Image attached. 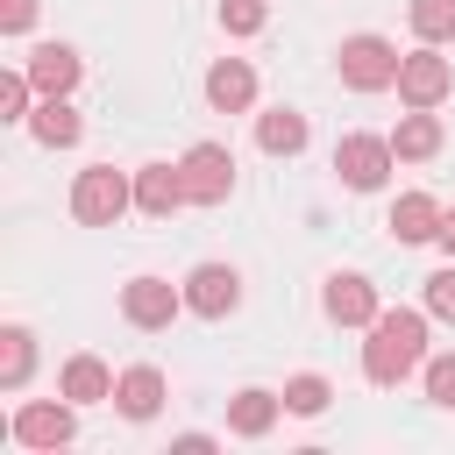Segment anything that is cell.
Masks as SVG:
<instances>
[{"instance_id":"obj_29","label":"cell","mask_w":455,"mask_h":455,"mask_svg":"<svg viewBox=\"0 0 455 455\" xmlns=\"http://www.w3.org/2000/svg\"><path fill=\"white\" fill-rule=\"evenodd\" d=\"M441 249H448V256H455V206H448V213H441Z\"/></svg>"},{"instance_id":"obj_12","label":"cell","mask_w":455,"mask_h":455,"mask_svg":"<svg viewBox=\"0 0 455 455\" xmlns=\"http://www.w3.org/2000/svg\"><path fill=\"white\" fill-rule=\"evenodd\" d=\"M21 71L36 78V92H78V78H85V57L71 50V43H36L28 57H21Z\"/></svg>"},{"instance_id":"obj_22","label":"cell","mask_w":455,"mask_h":455,"mask_svg":"<svg viewBox=\"0 0 455 455\" xmlns=\"http://www.w3.org/2000/svg\"><path fill=\"white\" fill-rule=\"evenodd\" d=\"M334 405V384L320 377V370H299V377H284V412L291 419H320Z\"/></svg>"},{"instance_id":"obj_11","label":"cell","mask_w":455,"mask_h":455,"mask_svg":"<svg viewBox=\"0 0 455 455\" xmlns=\"http://www.w3.org/2000/svg\"><path fill=\"white\" fill-rule=\"evenodd\" d=\"M206 107L213 114H249L256 107V64L249 57H213L206 64Z\"/></svg>"},{"instance_id":"obj_14","label":"cell","mask_w":455,"mask_h":455,"mask_svg":"<svg viewBox=\"0 0 455 455\" xmlns=\"http://www.w3.org/2000/svg\"><path fill=\"white\" fill-rule=\"evenodd\" d=\"M178 206H192V199H185V171H178V164H142V171H135V213L171 220Z\"/></svg>"},{"instance_id":"obj_24","label":"cell","mask_w":455,"mask_h":455,"mask_svg":"<svg viewBox=\"0 0 455 455\" xmlns=\"http://www.w3.org/2000/svg\"><path fill=\"white\" fill-rule=\"evenodd\" d=\"M405 21H412L419 43H455V0H412Z\"/></svg>"},{"instance_id":"obj_13","label":"cell","mask_w":455,"mask_h":455,"mask_svg":"<svg viewBox=\"0 0 455 455\" xmlns=\"http://www.w3.org/2000/svg\"><path fill=\"white\" fill-rule=\"evenodd\" d=\"M277 419H284V391L242 384V391L228 398V434H235V441H263V434H270Z\"/></svg>"},{"instance_id":"obj_26","label":"cell","mask_w":455,"mask_h":455,"mask_svg":"<svg viewBox=\"0 0 455 455\" xmlns=\"http://www.w3.org/2000/svg\"><path fill=\"white\" fill-rule=\"evenodd\" d=\"M419 377H427V398H434L441 412H455V348H448V355H427Z\"/></svg>"},{"instance_id":"obj_16","label":"cell","mask_w":455,"mask_h":455,"mask_svg":"<svg viewBox=\"0 0 455 455\" xmlns=\"http://www.w3.org/2000/svg\"><path fill=\"white\" fill-rule=\"evenodd\" d=\"M114 412L135 419V427L156 419V412H164V370H156V363H128L121 384H114Z\"/></svg>"},{"instance_id":"obj_17","label":"cell","mask_w":455,"mask_h":455,"mask_svg":"<svg viewBox=\"0 0 455 455\" xmlns=\"http://www.w3.org/2000/svg\"><path fill=\"white\" fill-rule=\"evenodd\" d=\"M28 135H36L43 149H78V135H85V114H78L64 92H43V100H36V114H28Z\"/></svg>"},{"instance_id":"obj_21","label":"cell","mask_w":455,"mask_h":455,"mask_svg":"<svg viewBox=\"0 0 455 455\" xmlns=\"http://www.w3.org/2000/svg\"><path fill=\"white\" fill-rule=\"evenodd\" d=\"M36 370V334L28 327H0V391H21Z\"/></svg>"},{"instance_id":"obj_10","label":"cell","mask_w":455,"mask_h":455,"mask_svg":"<svg viewBox=\"0 0 455 455\" xmlns=\"http://www.w3.org/2000/svg\"><path fill=\"white\" fill-rule=\"evenodd\" d=\"M320 313H327L334 327H370L384 306H377V284H370L363 270H334L327 291H320Z\"/></svg>"},{"instance_id":"obj_20","label":"cell","mask_w":455,"mask_h":455,"mask_svg":"<svg viewBox=\"0 0 455 455\" xmlns=\"http://www.w3.org/2000/svg\"><path fill=\"white\" fill-rule=\"evenodd\" d=\"M306 135H313V128H306L299 107H263V114H256V149H263V156H299Z\"/></svg>"},{"instance_id":"obj_1","label":"cell","mask_w":455,"mask_h":455,"mask_svg":"<svg viewBox=\"0 0 455 455\" xmlns=\"http://www.w3.org/2000/svg\"><path fill=\"white\" fill-rule=\"evenodd\" d=\"M427 320H434L427 306H384V313L363 327V334H370V341H363V377L384 384V391L405 384V377L427 363Z\"/></svg>"},{"instance_id":"obj_25","label":"cell","mask_w":455,"mask_h":455,"mask_svg":"<svg viewBox=\"0 0 455 455\" xmlns=\"http://www.w3.org/2000/svg\"><path fill=\"white\" fill-rule=\"evenodd\" d=\"M270 21V0H220V28L228 36H263Z\"/></svg>"},{"instance_id":"obj_7","label":"cell","mask_w":455,"mask_h":455,"mask_svg":"<svg viewBox=\"0 0 455 455\" xmlns=\"http://www.w3.org/2000/svg\"><path fill=\"white\" fill-rule=\"evenodd\" d=\"M178 171H185V199H192V206H228V192H235V156H228V142H192V149L178 156Z\"/></svg>"},{"instance_id":"obj_4","label":"cell","mask_w":455,"mask_h":455,"mask_svg":"<svg viewBox=\"0 0 455 455\" xmlns=\"http://www.w3.org/2000/svg\"><path fill=\"white\" fill-rule=\"evenodd\" d=\"M391 164H398V149H391V135H341L334 142V178L348 185V192H384V178H391Z\"/></svg>"},{"instance_id":"obj_18","label":"cell","mask_w":455,"mask_h":455,"mask_svg":"<svg viewBox=\"0 0 455 455\" xmlns=\"http://www.w3.org/2000/svg\"><path fill=\"white\" fill-rule=\"evenodd\" d=\"M441 142H448V128H441L434 107H412V114H398V128H391L398 164H427V156H441Z\"/></svg>"},{"instance_id":"obj_23","label":"cell","mask_w":455,"mask_h":455,"mask_svg":"<svg viewBox=\"0 0 455 455\" xmlns=\"http://www.w3.org/2000/svg\"><path fill=\"white\" fill-rule=\"evenodd\" d=\"M36 78L14 64V71H0V121H14V128H28V114H36Z\"/></svg>"},{"instance_id":"obj_15","label":"cell","mask_w":455,"mask_h":455,"mask_svg":"<svg viewBox=\"0 0 455 455\" xmlns=\"http://www.w3.org/2000/svg\"><path fill=\"white\" fill-rule=\"evenodd\" d=\"M441 213H448V206H441L434 192H398L384 228H391V242H405V249H412V242H441Z\"/></svg>"},{"instance_id":"obj_2","label":"cell","mask_w":455,"mask_h":455,"mask_svg":"<svg viewBox=\"0 0 455 455\" xmlns=\"http://www.w3.org/2000/svg\"><path fill=\"white\" fill-rule=\"evenodd\" d=\"M398 64H405V50L391 43V36H341V50H334V71H341V85L348 92H391L398 85Z\"/></svg>"},{"instance_id":"obj_28","label":"cell","mask_w":455,"mask_h":455,"mask_svg":"<svg viewBox=\"0 0 455 455\" xmlns=\"http://www.w3.org/2000/svg\"><path fill=\"white\" fill-rule=\"evenodd\" d=\"M0 28L7 36H28L36 28V0H0Z\"/></svg>"},{"instance_id":"obj_3","label":"cell","mask_w":455,"mask_h":455,"mask_svg":"<svg viewBox=\"0 0 455 455\" xmlns=\"http://www.w3.org/2000/svg\"><path fill=\"white\" fill-rule=\"evenodd\" d=\"M135 206V171H114V164H85L71 178V213L85 228H114L121 213Z\"/></svg>"},{"instance_id":"obj_8","label":"cell","mask_w":455,"mask_h":455,"mask_svg":"<svg viewBox=\"0 0 455 455\" xmlns=\"http://www.w3.org/2000/svg\"><path fill=\"white\" fill-rule=\"evenodd\" d=\"M448 92H455V64L441 57V43L405 50V64H398V100H405V107H441Z\"/></svg>"},{"instance_id":"obj_27","label":"cell","mask_w":455,"mask_h":455,"mask_svg":"<svg viewBox=\"0 0 455 455\" xmlns=\"http://www.w3.org/2000/svg\"><path fill=\"white\" fill-rule=\"evenodd\" d=\"M427 313H434V320H455V256L427 277Z\"/></svg>"},{"instance_id":"obj_9","label":"cell","mask_w":455,"mask_h":455,"mask_svg":"<svg viewBox=\"0 0 455 455\" xmlns=\"http://www.w3.org/2000/svg\"><path fill=\"white\" fill-rule=\"evenodd\" d=\"M235 306H242V270H235V263H192V277H185V313L228 320Z\"/></svg>"},{"instance_id":"obj_6","label":"cell","mask_w":455,"mask_h":455,"mask_svg":"<svg viewBox=\"0 0 455 455\" xmlns=\"http://www.w3.org/2000/svg\"><path fill=\"white\" fill-rule=\"evenodd\" d=\"M7 434L21 441V448H64L71 434H78V405L57 391V398H28V405H14V419H7Z\"/></svg>"},{"instance_id":"obj_5","label":"cell","mask_w":455,"mask_h":455,"mask_svg":"<svg viewBox=\"0 0 455 455\" xmlns=\"http://www.w3.org/2000/svg\"><path fill=\"white\" fill-rule=\"evenodd\" d=\"M178 313H185V284H171V277H149V270L121 284V320H128V327H142V334H164Z\"/></svg>"},{"instance_id":"obj_19","label":"cell","mask_w":455,"mask_h":455,"mask_svg":"<svg viewBox=\"0 0 455 455\" xmlns=\"http://www.w3.org/2000/svg\"><path fill=\"white\" fill-rule=\"evenodd\" d=\"M114 384H121V377H114L100 355H71V363L57 370V391H64L71 405H114Z\"/></svg>"}]
</instances>
